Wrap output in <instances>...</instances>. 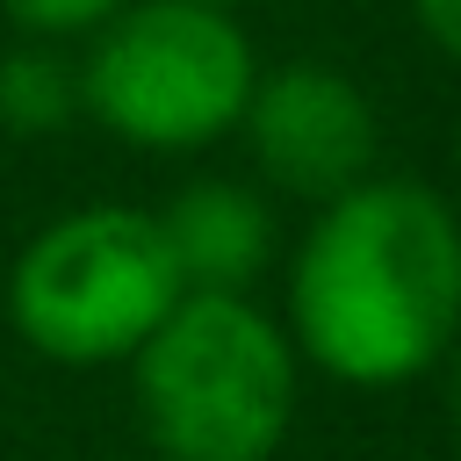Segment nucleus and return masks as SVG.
Returning <instances> with one entry per match:
<instances>
[{
    "instance_id": "nucleus-1",
    "label": "nucleus",
    "mask_w": 461,
    "mask_h": 461,
    "mask_svg": "<svg viewBox=\"0 0 461 461\" xmlns=\"http://www.w3.org/2000/svg\"><path fill=\"white\" fill-rule=\"evenodd\" d=\"M288 346L346 389L432 375L461 331V216L439 187L367 173L317 202L288 259Z\"/></svg>"
},
{
    "instance_id": "nucleus-2",
    "label": "nucleus",
    "mask_w": 461,
    "mask_h": 461,
    "mask_svg": "<svg viewBox=\"0 0 461 461\" xmlns=\"http://www.w3.org/2000/svg\"><path fill=\"white\" fill-rule=\"evenodd\" d=\"M137 425L158 461H274L303 403V360L252 295H180L130 353Z\"/></svg>"
},
{
    "instance_id": "nucleus-3",
    "label": "nucleus",
    "mask_w": 461,
    "mask_h": 461,
    "mask_svg": "<svg viewBox=\"0 0 461 461\" xmlns=\"http://www.w3.org/2000/svg\"><path fill=\"white\" fill-rule=\"evenodd\" d=\"M252 36L209 0H122L79 50V115L137 151H209L252 94Z\"/></svg>"
},
{
    "instance_id": "nucleus-4",
    "label": "nucleus",
    "mask_w": 461,
    "mask_h": 461,
    "mask_svg": "<svg viewBox=\"0 0 461 461\" xmlns=\"http://www.w3.org/2000/svg\"><path fill=\"white\" fill-rule=\"evenodd\" d=\"M180 295L187 288L166 259L158 216L130 202H86L50 216L7 267V317L22 346L58 367L130 360Z\"/></svg>"
},
{
    "instance_id": "nucleus-5",
    "label": "nucleus",
    "mask_w": 461,
    "mask_h": 461,
    "mask_svg": "<svg viewBox=\"0 0 461 461\" xmlns=\"http://www.w3.org/2000/svg\"><path fill=\"white\" fill-rule=\"evenodd\" d=\"M238 137L259 166V180L288 202H331L346 187H360L382 158V122L360 79H346L339 65L295 58L274 72H252Z\"/></svg>"
},
{
    "instance_id": "nucleus-6",
    "label": "nucleus",
    "mask_w": 461,
    "mask_h": 461,
    "mask_svg": "<svg viewBox=\"0 0 461 461\" xmlns=\"http://www.w3.org/2000/svg\"><path fill=\"white\" fill-rule=\"evenodd\" d=\"M151 216H158L180 288H194V295H245L274 267V202L252 180L202 173Z\"/></svg>"
},
{
    "instance_id": "nucleus-7",
    "label": "nucleus",
    "mask_w": 461,
    "mask_h": 461,
    "mask_svg": "<svg viewBox=\"0 0 461 461\" xmlns=\"http://www.w3.org/2000/svg\"><path fill=\"white\" fill-rule=\"evenodd\" d=\"M79 122V58H65L58 43H14L0 58V130L14 137H50Z\"/></svg>"
},
{
    "instance_id": "nucleus-8",
    "label": "nucleus",
    "mask_w": 461,
    "mask_h": 461,
    "mask_svg": "<svg viewBox=\"0 0 461 461\" xmlns=\"http://www.w3.org/2000/svg\"><path fill=\"white\" fill-rule=\"evenodd\" d=\"M122 0H0V14L36 36V43H72V36H94Z\"/></svg>"
},
{
    "instance_id": "nucleus-9",
    "label": "nucleus",
    "mask_w": 461,
    "mask_h": 461,
    "mask_svg": "<svg viewBox=\"0 0 461 461\" xmlns=\"http://www.w3.org/2000/svg\"><path fill=\"white\" fill-rule=\"evenodd\" d=\"M411 14H418V29H425V43L461 65V0H411Z\"/></svg>"
},
{
    "instance_id": "nucleus-10",
    "label": "nucleus",
    "mask_w": 461,
    "mask_h": 461,
    "mask_svg": "<svg viewBox=\"0 0 461 461\" xmlns=\"http://www.w3.org/2000/svg\"><path fill=\"white\" fill-rule=\"evenodd\" d=\"M439 375H447V418H454V432H461V331H454V346H447Z\"/></svg>"
},
{
    "instance_id": "nucleus-11",
    "label": "nucleus",
    "mask_w": 461,
    "mask_h": 461,
    "mask_svg": "<svg viewBox=\"0 0 461 461\" xmlns=\"http://www.w3.org/2000/svg\"><path fill=\"white\" fill-rule=\"evenodd\" d=\"M209 7H238V0H209Z\"/></svg>"
}]
</instances>
